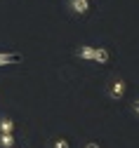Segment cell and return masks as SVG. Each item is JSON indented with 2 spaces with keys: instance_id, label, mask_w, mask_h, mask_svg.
Listing matches in <instances>:
<instances>
[{
  "instance_id": "cell-6",
  "label": "cell",
  "mask_w": 139,
  "mask_h": 148,
  "mask_svg": "<svg viewBox=\"0 0 139 148\" xmlns=\"http://www.w3.org/2000/svg\"><path fill=\"white\" fill-rule=\"evenodd\" d=\"M14 143H17L14 134H0V146L3 148H14Z\"/></svg>"
},
{
  "instance_id": "cell-4",
  "label": "cell",
  "mask_w": 139,
  "mask_h": 148,
  "mask_svg": "<svg viewBox=\"0 0 139 148\" xmlns=\"http://www.w3.org/2000/svg\"><path fill=\"white\" fill-rule=\"evenodd\" d=\"M66 5H68V10L75 16H85L90 12V3H87V0H66Z\"/></svg>"
},
{
  "instance_id": "cell-7",
  "label": "cell",
  "mask_w": 139,
  "mask_h": 148,
  "mask_svg": "<svg viewBox=\"0 0 139 148\" xmlns=\"http://www.w3.org/2000/svg\"><path fill=\"white\" fill-rule=\"evenodd\" d=\"M52 148H71V143H68V139H64V136H57V139L52 141Z\"/></svg>"
},
{
  "instance_id": "cell-2",
  "label": "cell",
  "mask_w": 139,
  "mask_h": 148,
  "mask_svg": "<svg viewBox=\"0 0 139 148\" xmlns=\"http://www.w3.org/2000/svg\"><path fill=\"white\" fill-rule=\"evenodd\" d=\"M125 92H127V82L123 78H113L109 85H106V97L111 101H120L125 97Z\"/></svg>"
},
{
  "instance_id": "cell-8",
  "label": "cell",
  "mask_w": 139,
  "mask_h": 148,
  "mask_svg": "<svg viewBox=\"0 0 139 148\" xmlns=\"http://www.w3.org/2000/svg\"><path fill=\"white\" fill-rule=\"evenodd\" d=\"M132 113H134V115H139V97L132 101Z\"/></svg>"
},
{
  "instance_id": "cell-1",
  "label": "cell",
  "mask_w": 139,
  "mask_h": 148,
  "mask_svg": "<svg viewBox=\"0 0 139 148\" xmlns=\"http://www.w3.org/2000/svg\"><path fill=\"white\" fill-rule=\"evenodd\" d=\"M75 57L78 59H83V61H92V64H109L111 59V52L109 47H92V45H80V47H75Z\"/></svg>"
},
{
  "instance_id": "cell-5",
  "label": "cell",
  "mask_w": 139,
  "mask_h": 148,
  "mask_svg": "<svg viewBox=\"0 0 139 148\" xmlns=\"http://www.w3.org/2000/svg\"><path fill=\"white\" fill-rule=\"evenodd\" d=\"M14 125L12 118H0V134H14Z\"/></svg>"
},
{
  "instance_id": "cell-10",
  "label": "cell",
  "mask_w": 139,
  "mask_h": 148,
  "mask_svg": "<svg viewBox=\"0 0 139 148\" xmlns=\"http://www.w3.org/2000/svg\"><path fill=\"white\" fill-rule=\"evenodd\" d=\"M87 3H92V0H87Z\"/></svg>"
},
{
  "instance_id": "cell-3",
  "label": "cell",
  "mask_w": 139,
  "mask_h": 148,
  "mask_svg": "<svg viewBox=\"0 0 139 148\" xmlns=\"http://www.w3.org/2000/svg\"><path fill=\"white\" fill-rule=\"evenodd\" d=\"M24 61L21 52H0V66H17Z\"/></svg>"
},
{
  "instance_id": "cell-9",
  "label": "cell",
  "mask_w": 139,
  "mask_h": 148,
  "mask_svg": "<svg viewBox=\"0 0 139 148\" xmlns=\"http://www.w3.org/2000/svg\"><path fill=\"white\" fill-rule=\"evenodd\" d=\"M85 148H102V143H99V141H87Z\"/></svg>"
}]
</instances>
